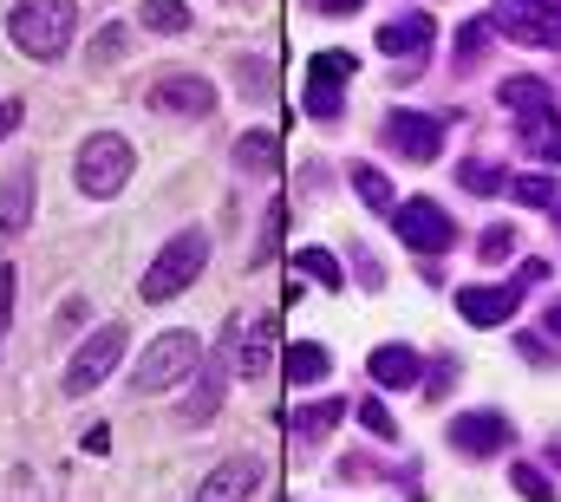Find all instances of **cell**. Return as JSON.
<instances>
[{"label": "cell", "instance_id": "37", "mask_svg": "<svg viewBox=\"0 0 561 502\" xmlns=\"http://www.w3.org/2000/svg\"><path fill=\"white\" fill-rule=\"evenodd\" d=\"M516 353H523V360H542V366H556V353H549V340H536V333H523V340H516Z\"/></svg>", "mask_w": 561, "mask_h": 502}, {"label": "cell", "instance_id": "35", "mask_svg": "<svg viewBox=\"0 0 561 502\" xmlns=\"http://www.w3.org/2000/svg\"><path fill=\"white\" fill-rule=\"evenodd\" d=\"M516 490H523V497H549V477H542V464H516Z\"/></svg>", "mask_w": 561, "mask_h": 502}, {"label": "cell", "instance_id": "13", "mask_svg": "<svg viewBox=\"0 0 561 502\" xmlns=\"http://www.w3.org/2000/svg\"><path fill=\"white\" fill-rule=\"evenodd\" d=\"M150 105L170 112V118H209V112H216V85L196 79V72H163V79L150 85Z\"/></svg>", "mask_w": 561, "mask_h": 502}, {"label": "cell", "instance_id": "10", "mask_svg": "<svg viewBox=\"0 0 561 502\" xmlns=\"http://www.w3.org/2000/svg\"><path fill=\"white\" fill-rule=\"evenodd\" d=\"M496 33H510L516 46H542L556 53L561 46V0H496Z\"/></svg>", "mask_w": 561, "mask_h": 502}, {"label": "cell", "instance_id": "43", "mask_svg": "<svg viewBox=\"0 0 561 502\" xmlns=\"http://www.w3.org/2000/svg\"><path fill=\"white\" fill-rule=\"evenodd\" d=\"M556 229H561V203H556Z\"/></svg>", "mask_w": 561, "mask_h": 502}, {"label": "cell", "instance_id": "5", "mask_svg": "<svg viewBox=\"0 0 561 502\" xmlns=\"http://www.w3.org/2000/svg\"><path fill=\"white\" fill-rule=\"evenodd\" d=\"M203 261H209V236L203 229H176L170 242H163V254L150 261V274H144V300L157 307V300H176L196 274H203Z\"/></svg>", "mask_w": 561, "mask_h": 502}, {"label": "cell", "instance_id": "40", "mask_svg": "<svg viewBox=\"0 0 561 502\" xmlns=\"http://www.w3.org/2000/svg\"><path fill=\"white\" fill-rule=\"evenodd\" d=\"M359 7H366V0H320V13H340V20H346V13H359Z\"/></svg>", "mask_w": 561, "mask_h": 502}, {"label": "cell", "instance_id": "19", "mask_svg": "<svg viewBox=\"0 0 561 502\" xmlns=\"http://www.w3.org/2000/svg\"><path fill=\"white\" fill-rule=\"evenodd\" d=\"M275 333H280L275 313H262L255 327H242V360H236V373H242V378L268 373V366H275Z\"/></svg>", "mask_w": 561, "mask_h": 502}, {"label": "cell", "instance_id": "2", "mask_svg": "<svg viewBox=\"0 0 561 502\" xmlns=\"http://www.w3.org/2000/svg\"><path fill=\"white\" fill-rule=\"evenodd\" d=\"M72 26H79V0H20V7L7 13V39H13L26 59H39V66L66 59Z\"/></svg>", "mask_w": 561, "mask_h": 502}, {"label": "cell", "instance_id": "12", "mask_svg": "<svg viewBox=\"0 0 561 502\" xmlns=\"http://www.w3.org/2000/svg\"><path fill=\"white\" fill-rule=\"evenodd\" d=\"M392 229H399V242H405V249L431 254V261H437V254L457 242V223H450V216H444L431 196H412V203H399V209H392Z\"/></svg>", "mask_w": 561, "mask_h": 502}, {"label": "cell", "instance_id": "14", "mask_svg": "<svg viewBox=\"0 0 561 502\" xmlns=\"http://www.w3.org/2000/svg\"><path fill=\"white\" fill-rule=\"evenodd\" d=\"M510 418L503 411H463V418H450V450L457 457H496V450H510Z\"/></svg>", "mask_w": 561, "mask_h": 502}, {"label": "cell", "instance_id": "34", "mask_svg": "<svg viewBox=\"0 0 561 502\" xmlns=\"http://www.w3.org/2000/svg\"><path fill=\"white\" fill-rule=\"evenodd\" d=\"M510 249H516V229H483V242H477V254H483V261H503Z\"/></svg>", "mask_w": 561, "mask_h": 502}, {"label": "cell", "instance_id": "9", "mask_svg": "<svg viewBox=\"0 0 561 502\" xmlns=\"http://www.w3.org/2000/svg\"><path fill=\"white\" fill-rule=\"evenodd\" d=\"M353 72H359V59L340 53V46L313 59V72H307V118H313V125H340V118H346V79H353Z\"/></svg>", "mask_w": 561, "mask_h": 502}, {"label": "cell", "instance_id": "26", "mask_svg": "<svg viewBox=\"0 0 561 502\" xmlns=\"http://www.w3.org/2000/svg\"><path fill=\"white\" fill-rule=\"evenodd\" d=\"M457 183H463L470 196H496V190H510L503 163H457Z\"/></svg>", "mask_w": 561, "mask_h": 502}, {"label": "cell", "instance_id": "42", "mask_svg": "<svg viewBox=\"0 0 561 502\" xmlns=\"http://www.w3.org/2000/svg\"><path fill=\"white\" fill-rule=\"evenodd\" d=\"M549 333H561V300L549 307Z\"/></svg>", "mask_w": 561, "mask_h": 502}, {"label": "cell", "instance_id": "36", "mask_svg": "<svg viewBox=\"0 0 561 502\" xmlns=\"http://www.w3.org/2000/svg\"><path fill=\"white\" fill-rule=\"evenodd\" d=\"M20 118H26V105H20V99H0V144L20 130Z\"/></svg>", "mask_w": 561, "mask_h": 502}, {"label": "cell", "instance_id": "1", "mask_svg": "<svg viewBox=\"0 0 561 502\" xmlns=\"http://www.w3.org/2000/svg\"><path fill=\"white\" fill-rule=\"evenodd\" d=\"M496 105L516 118V144H523L536 163H556L561 157V105L536 72H510V79L496 85Z\"/></svg>", "mask_w": 561, "mask_h": 502}, {"label": "cell", "instance_id": "15", "mask_svg": "<svg viewBox=\"0 0 561 502\" xmlns=\"http://www.w3.org/2000/svg\"><path fill=\"white\" fill-rule=\"evenodd\" d=\"M33 223V163H13L0 176V249H13Z\"/></svg>", "mask_w": 561, "mask_h": 502}, {"label": "cell", "instance_id": "24", "mask_svg": "<svg viewBox=\"0 0 561 502\" xmlns=\"http://www.w3.org/2000/svg\"><path fill=\"white\" fill-rule=\"evenodd\" d=\"M353 190H359V196H366L379 216H392V209H399V190H392V176H386V170H373V163H366V170H353Z\"/></svg>", "mask_w": 561, "mask_h": 502}, {"label": "cell", "instance_id": "3", "mask_svg": "<svg viewBox=\"0 0 561 502\" xmlns=\"http://www.w3.org/2000/svg\"><path fill=\"white\" fill-rule=\"evenodd\" d=\"M131 170H138V150H131L125 130H92V137L79 144V157H72V176H79V190H85L92 203L118 196V190L131 183Z\"/></svg>", "mask_w": 561, "mask_h": 502}, {"label": "cell", "instance_id": "33", "mask_svg": "<svg viewBox=\"0 0 561 502\" xmlns=\"http://www.w3.org/2000/svg\"><path fill=\"white\" fill-rule=\"evenodd\" d=\"M419 385H424V398H444V391L457 385V360H450V353H437V373H424Z\"/></svg>", "mask_w": 561, "mask_h": 502}, {"label": "cell", "instance_id": "20", "mask_svg": "<svg viewBox=\"0 0 561 502\" xmlns=\"http://www.w3.org/2000/svg\"><path fill=\"white\" fill-rule=\"evenodd\" d=\"M236 170H242V176H275L280 170V137L275 130H242V137H236Z\"/></svg>", "mask_w": 561, "mask_h": 502}, {"label": "cell", "instance_id": "41", "mask_svg": "<svg viewBox=\"0 0 561 502\" xmlns=\"http://www.w3.org/2000/svg\"><path fill=\"white\" fill-rule=\"evenodd\" d=\"M542 464H549V470H561V437H556V444H542Z\"/></svg>", "mask_w": 561, "mask_h": 502}, {"label": "cell", "instance_id": "29", "mask_svg": "<svg viewBox=\"0 0 561 502\" xmlns=\"http://www.w3.org/2000/svg\"><path fill=\"white\" fill-rule=\"evenodd\" d=\"M125 39H131V33H125V20H112V26H99V39H92V66H112V59L125 53Z\"/></svg>", "mask_w": 561, "mask_h": 502}, {"label": "cell", "instance_id": "16", "mask_svg": "<svg viewBox=\"0 0 561 502\" xmlns=\"http://www.w3.org/2000/svg\"><path fill=\"white\" fill-rule=\"evenodd\" d=\"M262 483H268V470H262V457H236V464H222L216 477H203V502H222V497H262Z\"/></svg>", "mask_w": 561, "mask_h": 502}, {"label": "cell", "instance_id": "23", "mask_svg": "<svg viewBox=\"0 0 561 502\" xmlns=\"http://www.w3.org/2000/svg\"><path fill=\"white\" fill-rule=\"evenodd\" d=\"M138 26H150V33H190V7L183 0H144Z\"/></svg>", "mask_w": 561, "mask_h": 502}, {"label": "cell", "instance_id": "7", "mask_svg": "<svg viewBox=\"0 0 561 502\" xmlns=\"http://www.w3.org/2000/svg\"><path fill=\"white\" fill-rule=\"evenodd\" d=\"M203 366V346H196V333H163V340H150L144 346V360L131 366V391H170V385H183V378Z\"/></svg>", "mask_w": 561, "mask_h": 502}, {"label": "cell", "instance_id": "32", "mask_svg": "<svg viewBox=\"0 0 561 502\" xmlns=\"http://www.w3.org/2000/svg\"><path fill=\"white\" fill-rule=\"evenodd\" d=\"M359 424H366L373 437H399V424H392V411H386L379 398H366V404H359Z\"/></svg>", "mask_w": 561, "mask_h": 502}, {"label": "cell", "instance_id": "28", "mask_svg": "<svg viewBox=\"0 0 561 502\" xmlns=\"http://www.w3.org/2000/svg\"><path fill=\"white\" fill-rule=\"evenodd\" d=\"M294 267H300L307 281H320V287H340V281H346V274H340V261H333L327 249H300V254H294Z\"/></svg>", "mask_w": 561, "mask_h": 502}, {"label": "cell", "instance_id": "22", "mask_svg": "<svg viewBox=\"0 0 561 502\" xmlns=\"http://www.w3.org/2000/svg\"><path fill=\"white\" fill-rule=\"evenodd\" d=\"M280 366L294 385H320V378L333 373V360H327V346H313V340H294L287 353H280Z\"/></svg>", "mask_w": 561, "mask_h": 502}, {"label": "cell", "instance_id": "21", "mask_svg": "<svg viewBox=\"0 0 561 502\" xmlns=\"http://www.w3.org/2000/svg\"><path fill=\"white\" fill-rule=\"evenodd\" d=\"M431 39H437V20L431 13H405V20L379 26V53H424Z\"/></svg>", "mask_w": 561, "mask_h": 502}, {"label": "cell", "instance_id": "31", "mask_svg": "<svg viewBox=\"0 0 561 502\" xmlns=\"http://www.w3.org/2000/svg\"><path fill=\"white\" fill-rule=\"evenodd\" d=\"M236 72H242V85H249L255 99H268V92H275V66H268V59H242Z\"/></svg>", "mask_w": 561, "mask_h": 502}, {"label": "cell", "instance_id": "8", "mask_svg": "<svg viewBox=\"0 0 561 502\" xmlns=\"http://www.w3.org/2000/svg\"><path fill=\"white\" fill-rule=\"evenodd\" d=\"M379 137L392 144V157H412V163H437L444 157V137H450V118L437 112H412V105H392Z\"/></svg>", "mask_w": 561, "mask_h": 502}, {"label": "cell", "instance_id": "38", "mask_svg": "<svg viewBox=\"0 0 561 502\" xmlns=\"http://www.w3.org/2000/svg\"><path fill=\"white\" fill-rule=\"evenodd\" d=\"M13 327V267H0V333Z\"/></svg>", "mask_w": 561, "mask_h": 502}, {"label": "cell", "instance_id": "30", "mask_svg": "<svg viewBox=\"0 0 561 502\" xmlns=\"http://www.w3.org/2000/svg\"><path fill=\"white\" fill-rule=\"evenodd\" d=\"M483 39H490V20H470V26L457 33V66H477V53H483Z\"/></svg>", "mask_w": 561, "mask_h": 502}, {"label": "cell", "instance_id": "18", "mask_svg": "<svg viewBox=\"0 0 561 502\" xmlns=\"http://www.w3.org/2000/svg\"><path fill=\"white\" fill-rule=\"evenodd\" d=\"M346 418V404L340 398H313V404H300V411H287V437L307 450V444H320V437H333V424Z\"/></svg>", "mask_w": 561, "mask_h": 502}, {"label": "cell", "instance_id": "11", "mask_svg": "<svg viewBox=\"0 0 561 502\" xmlns=\"http://www.w3.org/2000/svg\"><path fill=\"white\" fill-rule=\"evenodd\" d=\"M118 360H125V327L112 320V327H99L79 353H72V366H66V391L72 398H85V391H99L105 378L118 373Z\"/></svg>", "mask_w": 561, "mask_h": 502}, {"label": "cell", "instance_id": "25", "mask_svg": "<svg viewBox=\"0 0 561 502\" xmlns=\"http://www.w3.org/2000/svg\"><path fill=\"white\" fill-rule=\"evenodd\" d=\"M510 196H516V203H529V209H556L561 183L549 176V170H536V176H516V183H510Z\"/></svg>", "mask_w": 561, "mask_h": 502}, {"label": "cell", "instance_id": "17", "mask_svg": "<svg viewBox=\"0 0 561 502\" xmlns=\"http://www.w3.org/2000/svg\"><path fill=\"white\" fill-rule=\"evenodd\" d=\"M366 373H373V385H386V391H405V385H419L424 378V360L405 346V340H392V346H373Z\"/></svg>", "mask_w": 561, "mask_h": 502}, {"label": "cell", "instance_id": "27", "mask_svg": "<svg viewBox=\"0 0 561 502\" xmlns=\"http://www.w3.org/2000/svg\"><path fill=\"white\" fill-rule=\"evenodd\" d=\"M287 216H294L287 203H268V223H262V242H255V261H249V267H268V261H275V242L287 236Z\"/></svg>", "mask_w": 561, "mask_h": 502}, {"label": "cell", "instance_id": "4", "mask_svg": "<svg viewBox=\"0 0 561 502\" xmlns=\"http://www.w3.org/2000/svg\"><path fill=\"white\" fill-rule=\"evenodd\" d=\"M549 267L556 261H523L510 281H496V287H457V313L470 320V327H503L523 300H529V287L536 281H549Z\"/></svg>", "mask_w": 561, "mask_h": 502}, {"label": "cell", "instance_id": "39", "mask_svg": "<svg viewBox=\"0 0 561 502\" xmlns=\"http://www.w3.org/2000/svg\"><path fill=\"white\" fill-rule=\"evenodd\" d=\"M85 450H92V457H105V450H112V431H105V424H92V431H85Z\"/></svg>", "mask_w": 561, "mask_h": 502}, {"label": "cell", "instance_id": "6", "mask_svg": "<svg viewBox=\"0 0 561 502\" xmlns=\"http://www.w3.org/2000/svg\"><path fill=\"white\" fill-rule=\"evenodd\" d=\"M242 360V320H222V333H216V360L209 366H196V391L183 398V424L190 431H203L209 418H216V404L229 398V366Z\"/></svg>", "mask_w": 561, "mask_h": 502}]
</instances>
